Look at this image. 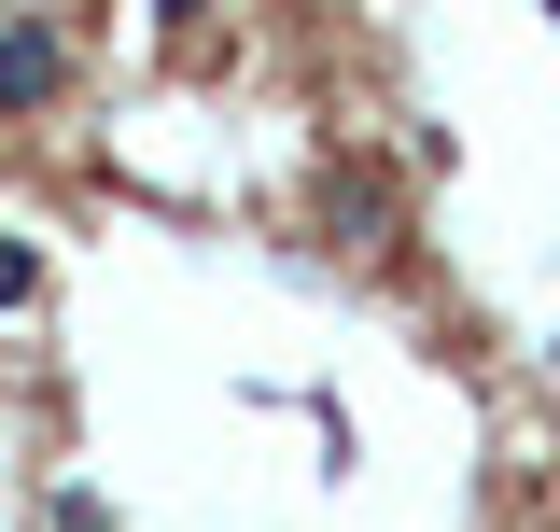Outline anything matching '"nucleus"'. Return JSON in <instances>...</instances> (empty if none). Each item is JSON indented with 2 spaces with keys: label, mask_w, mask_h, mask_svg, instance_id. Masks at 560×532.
<instances>
[{
  "label": "nucleus",
  "mask_w": 560,
  "mask_h": 532,
  "mask_svg": "<svg viewBox=\"0 0 560 532\" xmlns=\"http://www.w3.org/2000/svg\"><path fill=\"white\" fill-rule=\"evenodd\" d=\"M57 84H70V43L43 14H0V113H43Z\"/></svg>",
  "instance_id": "nucleus-1"
},
{
  "label": "nucleus",
  "mask_w": 560,
  "mask_h": 532,
  "mask_svg": "<svg viewBox=\"0 0 560 532\" xmlns=\"http://www.w3.org/2000/svg\"><path fill=\"white\" fill-rule=\"evenodd\" d=\"M28 294H43V253H28V239H0V309H28Z\"/></svg>",
  "instance_id": "nucleus-2"
},
{
  "label": "nucleus",
  "mask_w": 560,
  "mask_h": 532,
  "mask_svg": "<svg viewBox=\"0 0 560 532\" xmlns=\"http://www.w3.org/2000/svg\"><path fill=\"white\" fill-rule=\"evenodd\" d=\"M154 14H168V28H210V0H154Z\"/></svg>",
  "instance_id": "nucleus-3"
}]
</instances>
